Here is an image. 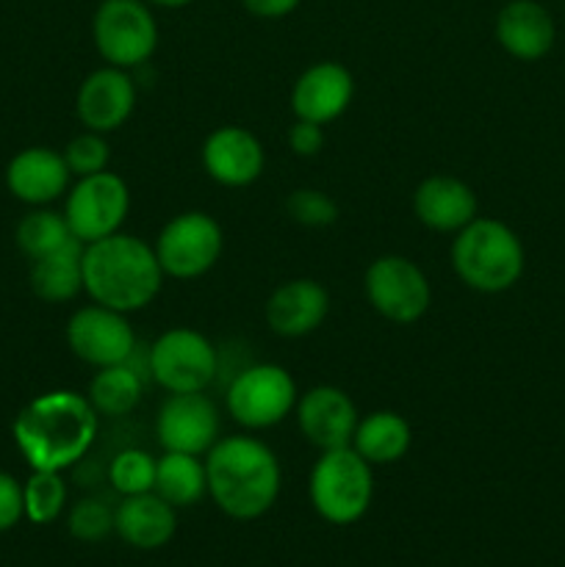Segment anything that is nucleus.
I'll return each mask as SVG.
<instances>
[{"instance_id": "28", "label": "nucleus", "mask_w": 565, "mask_h": 567, "mask_svg": "<svg viewBox=\"0 0 565 567\" xmlns=\"http://www.w3.org/2000/svg\"><path fill=\"white\" fill-rule=\"evenodd\" d=\"M25 518L33 526H48L61 518L66 507V482L59 471H31L22 482Z\"/></svg>"}, {"instance_id": "22", "label": "nucleus", "mask_w": 565, "mask_h": 567, "mask_svg": "<svg viewBox=\"0 0 565 567\" xmlns=\"http://www.w3.org/2000/svg\"><path fill=\"white\" fill-rule=\"evenodd\" d=\"M114 532L138 551H158L177 532V509L155 491L125 496L114 509Z\"/></svg>"}, {"instance_id": "25", "label": "nucleus", "mask_w": 565, "mask_h": 567, "mask_svg": "<svg viewBox=\"0 0 565 567\" xmlns=\"http://www.w3.org/2000/svg\"><path fill=\"white\" fill-rule=\"evenodd\" d=\"M155 493L175 509L194 507L208 496V471L197 454L164 452L155 465Z\"/></svg>"}, {"instance_id": "30", "label": "nucleus", "mask_w": 565, "mask_h": 567, "mask_svg": "<svg viewBox=\"0 0 565 567\" xmlns=\"http://www.w3.org/2000/svg\"><path fill=\"white\" fill-rule=\"evenodd\" d=\"M66 529L81 543H100L114 532V509L97 496L81 498L66 515Z\"/></svg>"}, {"instance_id": "20", "label": "nucleus", "mask_w": 565, "mask_h": 567, "mask_svg": "<svg viewBox=\"0 0 565 567\" xmlns=\"http://www.w3.org/2000/svg\"><path fill=\"white\" fill-rule=\"evenodd\" d=\"M330 313V293L310 277H297L271 291L266 299V324L280 338H305L319 330Z\"/></svg>"}, {"instance_id": "32", "label": "nucleus", "mask_w": 565, "mask_h": 567, "mask_svg": "<svg viewBox=\"0 0 565 567\" xmlns=\"http://www.w3.org/2000/svg\"><path fill=\"white\" fill-rule=\"evenodd\" d=\"M64 155L66 166H70L72 177H89V175H97V172L109 169V161H111V147L105 142L103 133H94V131H83L61 150Z\"/></svg>"}, {"instance_id": "6", "label": "nucleus", "mask_w": 565, "mask_h": 567, "mask_svg": "<svg viewBox=\"0 0 565 567\" xmlns=\"http://www.w3.org/2000/svg\"><path fill=\"white\" fill-rule=\"evenodd\" d=\"M147 371L166 393H203L216 380L219 349L192 327H172L147 349Z\"/></svg>"}, {"instance_id": "8", "label": "nucleus", "mask_w": 565, "mask_h": 567, "mask_svg": "<svg viewBox=\"0 0 565 567\" xmlns=\"http://www.w3.org/2000/svg\"><path fill=\"white\" fill-rule=\"evenodd\" d=\"M297 382L282 365L253 363L233 377L225 393L227 415L247 432L271 430L297 408Z\"/></svg>"}, {"instance_id": "1", "label": "nucleus", "mask_w": 565, "mask_h": 567, "mask_svg": "<svg viewBox=\"0 0 565 567\" xmlns=\"http://www.w3.org/2000/svg\"><path fill=\"white\" fill-rule=\"evenodd\" d=\"M100 415L83 393L48 391L25 404L11 424L17 449L31 471H59L81 463L92 452Z\"/></svg>"}, {"instance_id": "36", "label": "nucleus", "mask_w": 565, "mask_h": 567, "mask_svg": "<svg viewBox=\"0 0 565 567\" xmlns=\"http://www.w3.org/2000/svg\"><path fill=\"white\" fill-rule=\"evenodd\" d=\"M144 3L153 6V9H186L194 0H144Z\"/></svg>"}, {"instance_id": "18", "label": "nucleus", "mask_w": 565, "mask_h": 567, "mask_svg": "<svg viewBox=\"0 0 565 567\" xmlns=\"http://www.w3.org/2000/svg\"><path fill=\"white\" fill-rule=\"evenodd\" d=\"M72 172L64 155L50 147H25L6 166V188L14 199L44 208L70 192Z\"/></svg>"}, {"instance_id": "21", "label": "nucleus", "mask_w": 565, "mask_h": 567, "mask_svg": "<svg viewBox=\"0 0 565 567\" xmlns=\"http://www.w3.org/2000/svg\"><path fill=\"white\" fill-rule=\"evenodd\" d=\"M415 219L432 233H454L480 216L474 188L454 175H430L413 192Z\"/></svg>"}, {"instance_id": "16", "label": "nucleus", "mask_w": 565, "mask_h": 567, "mask_svg": "<svg viewBox=\"0 0 565 567\" xmlns=\"http://www.w3.org/2000/svg\"><path fill=\"white\" fill-rule=\"evenodd\" d=\"M266 153L253 131L238 125H222L203 142V169L225 188L253 186L264 175Z\"/></svg>"}, {"instance_id": "27", "label": "nucleus", "mask_w": 565, "mask_h": 567, "mask_svg": "<svg viewBox=\"0 0 565 567\" xmlns=\"http://www.w3.org/2000/svg\"><path fill=\"white\" fill-rule=\"evenodd\" d=\"M14 241L28 260H39L44 258V255L61 249L64 244H70L72 233L64 214L50 210L48 205H44V208H33L22 216L20 225H17Z\"/></svg>"}, {"instance_id": "3", "label": "nucleus", "mask_w": 565, "mask_h": 567, "mask_svg": "<svg viewBox=\"0 0 565 567\" xmlns=\"http://www.w3.org/2000/svg\"><path fill=\"white\" fill-rule=\"evenodd\" d=\"M164 286V269L153 244L131 233H114L83 244V291L97 305L120 313H136L155 302Z\"/></svg>"}, {"instance_id": "5", "label": "nucleus", "mask_w": 565, "mask_h": 567, "mask_svg": "<svg viewBox=\"0 0 565 567\" xmlns=\"http://www.w3.org/2000/svg\"><path fill=\"white\" fill-rule=\"evenodd\" d=\"M308 496L316 515L327 524H358L374 502V465L352 446L321 452L310 468Z\"/></svg>"}, {"instance_id": "23", "label": "nucleus", "mask_w": 565, "mask_h": 567, "mask_svg": "<svg viewBox=\"0 0 565 567\" xmlns=\"http://www.w3.org/2000/svg\"><path fill=\"white\" fill-rule=\"evenodd\" d=\"M410 443H413V430L393 410H374L363 415L352 437V449L369 465L399 463L410 452Z\"/></svg>"}, {"instance_id": "2", "label": "nucleus", "mask_w": 565, "mask_h": 567, "mask_svg": "<svg viewBox=\"0 0 565 567\" xmlns=\"http://www.w3.org/2000/svg\"><path fill=\"white\" fill-rule=\"evenodd\" d=\"M205 471L208 496L233 520H258L280 498V460L260 437H219L205 454Z\"/></svg>"}, {"instance_id": "11", "label": "nucleus", "mask_w": 565, "mask_h": 567, "mask_svg": "<svg viewBox=\"0 0 565 567\" xmlns=\"http://www.w3.org/2000/svg\"><path fill=\"white\" fill-rule=\"evenodd\" d=\"M371 308L393 324H415L430 310L432 288L421 266L404 255H382L371 260L363 277Z\"/></svg>"}, {"instance_id": "35", "label": "nucleus", "mask_w": 565, "mask_h": 567, "mask_svg": "<svg viewBox=\"0 0 565 567\" xmlns=\"http://www.w3.org/2000/svg\"><path fill=\"white\" fill-rule=\"evenodd\" d=\"M302 0H242L244 9L260 20H282V17L294 14Z\"/></svg>"}, {"instance_id": "9", "label": "nucleus", "mask_w": 565, "mask_h": 567, "mask_svg": "<svg viewBox=\"0 0 565 567\" xmlns=\"http://www.w3.org/2000/svg\"><path fill=\"white\" fill-rule=\"evenodd\" d=\"M153 249L164 277L197 280L219 264L222 249H225V233H222L219 221L205 210H186L161 227Z\"/></svg>"}, {"instance_id": "17", "label": "nucleus", "mask_w": 565, "mask_h": 567, "mask_svg": "<svg viewBox=\"0 0 565 567\" xmlns=\"http://www.w3.org/2000/svg\"><path fill=\"white\" fill-rule=\"evenodd\" d=\"M355 78L338 61H316L291 89V111L297 120L330 125L352 105Z\"/></svg>"}, {"instance_id": "19", "label": "nucleus", "mask_w": 565, "mask_h": 567, "mask_svg": "<svg viewBox=\"0 0 565 567\" xmlns=\"http://www.w3.org/2000/svg\"><path fill=\"white\" fill-rule=\"evenodd\" d=\"M499 48L518 61H541L557 42L552 11L537 0H510L499 9L493 22Z\"/></svg>"}, {"instance_id": "34", "label": "nucleus", "mask_w": 565, "mask_h": 567, "mask_svg": "<svg viewBox=\"0 0 565 567\" xmlns=\"http://www.w3.org/2000/svg\"><path fill=\"white\" fill-rule=\"evenodd\" d=\"M325 142V125H316V122L297 120L291 125V131H288V147L299 158H314V155H319Z\"/></svg>"}, {"instance_id": "26", "label": "nucleus", "mask_w": 565, "mask_h": 567, "mask_svg": "<svg viewBox=\"0 0 565 567\" xmlns=\"http://www.w3.org/2000/svg\"><path fill=\"white\" fill-rule=\"evenodd\" d=\"M144 396V374L127 363L105 365L89 382L86 399L97 410L100 419H122L138 408Z\"/></svg>"}, {"instance_id": "31", "label": "nucleus", "mask_w": 565, "mask_h": 567, "mask_svg": "<svg viewBox=\"0 0 565 567\" xmlns=\"http://www.w3.org/2000/svg\"><path fill=\"white\" fill-rule=\"evenodd\" d=\"M286 214L302 227H332L341 210L336 199L321 188H294L286 197Z\"/></svg>"}, {"instance_id": "29", "label": "nucleus", "mask_w": 565, "mask_h": 567, "mask_svg": "<svg viewBox=\"0 0 565 567\" xmlns=\"http://www.w3.org/2000/svg\"><path fill=\"white\" fill-rule=\"evenodd\" d=\"M155 465L158 460L144 449H122L109 463V482L122 498L150 493L155 487Z\"/></svg>"}, {"instance_id": "7", "label": "nucleus", "mask_w": 565, "mask_h": 567, "mask_svg": "<svg viewBox=\"0 0 565 567\" xmlns=\"http://www.w3.org/2000/svg\"><path fill=\"white\" fill-rule=\"evenodd\" d=\"M100 59L122 70H138L158 48V22L144 0H103L92 17Z\"/></svg>"}, {"instance_id": "4", "label": "nucleus", "mask_w": 565, "mask_h": 567, "mask_svg": "<svg viewBox=\"0 0 565 567\" xmlns=\"http://www.w3.org/2000/svg\"><path fill=\"white\" fill-rule=\"evenodd\" d=\"M449 260L460 282L480 293L510 291L526 269L518 233L491 216H476L471 225L454 233Z\"/></svg>"}, {"instance_id": "12", "label": "nucleus", "mask_w": 565, "mask_h": 567, "mask_svg": "<svg viewBox=\"0 0 565 567\" xmlns=\"http://www.w3.org/2000/svg\"><path fill=\"white\" fill-rule=\"evenodd\" d=\"M66 347L81 363L92 369L127 363L136 354V332L127 313L111 310L105 305H83L66 321Z\"/></svg>"}, {"instance_id": "24", "label": "nucleus", "mask_w": 565, "mask_h": 567, "mask_svg": "<svg viewBox=\"0 0 565 567\" xmlns=\"http://www.w3.org/2000/svg\"><path fill=\"white\" fill-rule=\"evenodd\" d=\"M31 288L42 302H72L83 291V244L72 238L55 252L31 260Z\"/></svg>"}, {"instance_id": "15", "label": "nucleus", "mask_w": 565, "mask_h": 567, "mask_svg": "<svg viewBox=\"0 0 565 567\" xmlns=\"http://www.w3.org/2000/svg\"><path fill=\"white\" fill-rule=\"evenodd\" d=\"M297 415L299 432L310 446L319 452H330V449L352 446L355 430H358V408L349 399L347 391L336 385H316L305 391L297 399Z\"/></svg>"}, {"instance_id": "13", "label": "nucleus", "mask_w": 565, "mask_h": 567, "mask_svg": "<svg viewBox=\"0 0 565 567\" xmlns=\"http://www.w3.org/2000/svg\"><path fill=\"white\" fill-rule=\"evenodd\" d=\"M219 408L208 393H170L155 415V437L164 452L208 454L219 441Z\"/></svg>"}, {"instance_id": "14", "label": "nucleus", "mask_w": 565, "mask_h": 567, "mask_svg": "<svg viewBox=\"0 0 565 567\" xmlns=\"http://www.w3.org/2000/svg\"><path fill=\"white\" fill-rule=\"evenodd\" d=\"M136 81L131 70L122 66H100L83 78L75 94V116L86 131L114 133L125 125L136 111Z\"/></svg>"}, {"instance_id": "33", "label": "nucleus", "mask_w": 565, "mask_h": 567, "mask_svg": "<svg viewBox=\"0 0 565 567\" xmlns=\"http://www.w3.org/2000/svg\"><path fill=\"white\" fill-rule=\"evenodd\" d=\"M22 518H25L22 482H17L9 471H0V535L14 529Z\"/></svg>"}, {"instance_id": "10", "label": "nucleus", "mask_w": 565, "mask_h": 567, "mask_svg": "<svg viewBox=\"0 0 565 567\" xmlns=\"http://www.w3.org/2000/svg\"><path fill=\"white\" fill-rule=\"evenodd\" d=\"M64 219L81 244L100 241L122 230L131 214V188L116 172L78 177L64 197Z\"/></svg>"}]
</instances>
